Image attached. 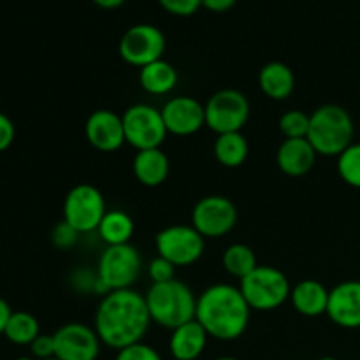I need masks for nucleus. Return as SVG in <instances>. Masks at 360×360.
<instances>
[{
	"instance_id": "1",
	"label": "nucleus",
	"mask_w": 360,
	"mask_h": 360,
	"mask_svg": "<svg viewBox=\"0 0 360 360\" xmlns=\"http://www.w3.org/2000/svg\"><path fill=\"white\" fill-rule=\"evenodd\" d=\"M151 323L144 295L134 288H125L102 297L95 311L94 329L102 345L118 352L141 343Z\"/></svg>"
},
{
	"instance_id": "2",
	"label": "nucleus",
	"mask_w": 360,
	"mask_h": 360,
	"mask_svg": "<svg viewBox=\"0 0 360 360\" xmlns=\"http://www.w3.org/2000/svg\"><path fill=\"white\" fill-rule=\"evenodd\" d=\"M250 319L252 308L234 285L214 283L197 297L195 320L213 340H238L248 329Z\"/></svg>"
},
{
	"instance_id": "3",
	"label": "nucleus",
	"mask_w": 360,
	"mask_h": 360,
	"mask_svg": "<svg viewBox=\"0 0 360 360\" xmlns=\"http://www.w3.org/2000/svg\"><path fill=\"white\" fill-rule=\"evenodd\" d=\"M144 299L151 322L164 329L174 330L183 323L195 320V294L188 285L176 278L165 283H151Z\"/></svg>"
},
{
	"instance_id": "4",
	"label": "nucleus",
	"mask_w": 360,
	"mask_h": 360,
	"mask_svg": "<svg viewBox=\"0 0 360 360\" xmlns=\"http://www.w3.org/2000/svg\"><path fill=\"white\" fill-rule=\"evenodd\" d=\"M355 125L350 112L338 104H323L309 115L308 141L322 157H340L354 144Z\"/></svg>"
},
{
	"instance_id": "5",
	"label": "nucleus",
	"mask_w": 360,
	"mask_h": 360,
	"mask_svg": "<svg viewBox=\"0 0 360 360\" xmlns=\"http://www.w3.org/2000/svg\"><path fill=\"white\" fill-rule=\"evenodd\" d=\"M239 290L252 311H274L290 299L292 285L283 271L273 266H257L239 280Z\"/></svg>"
},
{
	"instance_id": "6",
	"label": "nucleus",
	"mask_w": 360,
	"mask_h": 360,
	"mask_svg": "<svg viewBox=\"0 0 360 360\" xmlns=\"http://www.w3.org/2000/svg\"><path fill=\"white\" fill-rule=\"evenodd\" d=\"M143 271V259L134 245L105 246L97 264V278L109 292L132 288Z\"/></svg>"
},
{
	"instance_id": "7",
	"label": "nucleus",
	"mask_w": 360,
	"mask_h": 360,
	"mask_svg": "<svg viewBox=\"0 0 360 360\" xmlns=\"http://www.w3.org/2000/svg\"><path fill=\"white\" fill-rule=\"evenodd\" d=\"M105 213L108 207L104 195L90 183H81L70 188L63 200V221L79 234L97 231Z\"/></svg>"
},
{
	"instance_id": "8",
	"label": "nucleus",
	"mask_w": 360,
	"mask_h": 360,
	"mask_svg": "<svg viewBox=\"0 0 360 360\" xmlns=\"http://www.w3.org/2000/svg\"><path fill=\"white\" fill-rule=\"evenodd\" d=\"M206 109V127H210L217 136L231 132H241L248 123L250 101L243 91L225 88L218 90L204 104Z\"/></svg>"
},
{
	"instance_id": "9",
	"label": "nucleus",
	"mask_w": 360,
	"mask_h": 360,
	"mask_svg": "<svg viewBox=\"0 0 360 360\" xmlns=\"http://www.w3.org/2000/svg\"><path fill=\"white\" fill-rule=\"evenodd\" d=\"M125 141L137 151L160 148L167 137L160 109L150 104H134L122 115Z\"/></svg>"
},
{
	"instance_id": "10",
	"label": "nucleus",
	"mask_w": 360,
	"mask_h": 360,
	"mask_svg": "<svg viewBox=\"0 0 360 360\" xmlns=\"http://www.w3.org/2000/svg\"><path fill=\"white\" fill-rule=\"evenodd\" d=\"M167 41L164 32L150 23H137L127 28L118 44L122 60L129 65L143 69L157 60L164 58Z\"/></svg>"
},
{
	"instance_id": "11",
	"label": "nucleus",
	"mask_w": 360,
	"mask_h": 360,
	"mask_svg": "<svg viewBox=\"0 0 360 360\" xmlns=\"http://www.w3.org/2000/svg\"><path fill=\"white\" fill-rule=\"evenodd\" d=\"M157 253L176 267H188L202 257L206 239L190 225H169L155 238Z\"/></svg>"
},
{
	"instance_id": "12",
	"label": "nucleus",
	"mask_w": 360,
	"mask_h": 360,
	"mask_svg": "<svg viewBox=\"0 0 360 360\" xmlns=\"http://www.w3.org/2000/svg\"><path fill=\"white\" fill-rule=\"evenodd\" d=\"M238 224V207L224 195H206L192 210V227L204 239L227 236Z\"/></svg>"
},
{
	"instance_id": "13",
	"label": "nucleus",
	"mask_w": 360,
	"mask_h": 360,
	"mask_svg": "<svg viewBox=\"0 0 360 360\" xmlns=\"http://www.w3.org/2000/svg\"><path fill=\"white\" fill-rule=\"evenodd\" d=\"M55 357L60 360H97L102 341L94 327L69 322L55 334Z\"/></svg>"
},
{
	"instance_id": "14",
	"label": "nucleus",
	"mask_w": 360,
	"mask_h": 360,
	"mask_svg": "<svg viewBox=\"0 0 360 360\" xmlns=\"http://www.w3.org/2000/svg\"><path fill=\"white\" fill-rule=\"evenodd\" d=\"M162 118L169 134L179 137H188L206 127V109L204 104L188 95L169 98L164 104Z\"/></svg>"
},
{
	"instance_id": "15",
	"label": "nucleus",
	"mask_w": 360,
	"mask_h": 360,
	"mask_svg": "<svg viewBox=\"0 0 360 360\" xmlns=\"http://www.w3.org/2000/svg\"><path fill=\"white\" fill-rule=\"evenodd\" d=\"M84 134L88 143L102 153L118 151L127 143L122 115L111 109H97L91 112L84 125Z\"/></svg>"
},
{
	"instance_id": "16",
	"label": "nucleus",
	"mask_w": 360,
	"mask_h": 360,
	"mask_svg": "<svg viewBox=\"0 0 360 360\" xmlns=\"http://www.w3.org/2000/svg\"><path fill=\"white\" fill-rule=\"evenodd\" d=\"M327 316L343 329H360V281L347 280L329 290Z\"/></svg>"
},
{
	"instance_id": "17",
	"label": "nucleus",
	"mask_w": 360,
	"mask_h": 360,
	"mask_svg": "<svg viewBox=\"0 0 360 360\" xmlns=\"http://www.w3.org/2000/svg\"><path fill=\"white\" fill-rule=\"evenodd\" d=\"M319 153L308 137L302 139H285L276 151V164L283 174L290 178H301L306 176L313 167Z\"/></svg>"
},
{
	"instance_id": "18",
	"label": "nucleus",
	"mask_w": 360,
	"mask_h": 360,
	"mask_svg": "<svg viewBox=\"0 0 360 360\" xmlns=\"http://www.w3.org/2000/svg\"><path fill=\"white\" fill-rule=\"evenodd\" d=\"M207 333L197 320L176 327L169 338V352L174 360H200L207 347Z\"/></svg>"
},
{
	"instance_id": "19",
	"label": "nucleus",
	"mask_w": 360,
	"mask_h": 360,
	"mask_svg": "<svg viewBox=\"0 0 360 360\" xmlns=\"http://www.w3.org/2000/svg\"><path fill=\"white\" fill-rule=\"evenodd\" d=\"M290 302L299 315L315 319L327 313L329 290L319 280H302L292 287Z\"/></svg>"
},
{
	"instance_id": "20",
	"label": "nucleus",
	"mask_w": 360,
	"mask_h": 360,
	"mask_svg": "<svg viewBox=\"0 0 360 360\" xmlns=\"http://www.w3.org/2000/svg\"><path fill=\"white\" fill-rule=\"evenodd\" d=\"M132 171L137 181L144 186H160L167 181L171 162L160 148L137 151L132 160Z\"/></svg>"
},
{
	"instance_id": "21",
	"label": "nucleus",
	"mask_w": 360,
	"mask_h": 360,
	"mask_svg": "<svg viewBox=\"0 0 360 360\" xmlns=\"http://www.w3.org/2000/svg\"><path fill=\"white\" fill-rule=\"evenodd\" d=\"M259 86L271 101H287L295 90V74L287 63L269 62L260 69Z\"/></svg>"
},
{
	"instance_id": "22",
	"label": "nucleus",
	"mask_w": 360,
	"mask_h": 360,
	"mask_svg": "<svg viewBox=\"0 0 360 360\" xmlns=\"http://www.w3.org/2000/svg\"><path fill=\"white\" fill-rule=\"evenodd\" d=\"M178 70L164 58L139 69V84L150 95H167L178 84Z\"/></svg>"
},
{
	"instance_id": "23",
	"label": "nucleus",
	"mask_w": 360,
	"mask_h": 360,
	"mask_svg": "<svg viewBox=\"0 0 360 360\" xmlns=\"http://www.w3.org/2000/svg\"><path fill=\"white\" fill-rule=\"evenodd\" d=\"M214 158L218 164L224 167L236 169L243 165L248 158L250 153V144L248 139L243 136V132H231V134H221L217 137L213 146Z\"/></svg>"
},
{
	"instance_id": "24",
	"label": "nucleus",
	"mask_w": 360,
	"mask_h": 360,
	"mask_svg": "<svg viewBox=\"0 0 360 360\" xmlns=\"http://www.w3.org/2000/svg\"><path fill=\"white\" fill-rule=\"evenodd\" d=\"M97 232L108 246L127 245L134 236V220L125 211L111 210L104 214Z\"/></svg>"
},
{
	"instance_id": "25",
	"label": "nucleus",
	"mask_w": 360,
	"mask_h": 360,
	"mask_svg": "<svg viewBox=\"0 0 360 360\" xmlns=\"http://www.w3.org/2000/svg\"><path fill=\"white\" fill-rule=\"evenodd\" d=\"M41 334L39 320L32 313L13 311L9 322H7L4 336L7 341L18 347H30L32 341Z\"/></svg>"
},
{
	"instance_id": "26",
	"label": "nucleus",
	"mask_w": 360,
	"mask_h": 360,
	"mask_svg": "<svg viewBox=\"0 0 360 360\" xmlns=\"http://www.w3.org/2000/svg\"><path fill=\"white\" fill-rule=\"evenodd\" d=\"M221 264H224V269L238 280L248 276L259 266L255 252L243 243H234V245L229 246L221 255Z\"/></svg>"
},
{
	"instance_id": "27",
	"label": "nucleus",
	"mask_w": 360,
	"mask_h": 360,
	"mask_svg": "<svg viewBox=\"0 0 360 360\" xmlns=\"http://www.w3.org/2000/svg\"><path fill=\"white\" fill-rule=\"evenodd\" d=\"M338 174L347 185L360 188V143H354L338 157Z\"/></svg>"
},
{
	"instance_id": "28",
	"label": "nucleus",
	"mask_w": 360,
	"mask_h": 360,
	"mask_svg": "<svg viewBox=\"0 0 360 360\" xmlns=\"http://www.w3.org/2000/svg\"><path fill=\"white\" fill-rule=\"evenodd\" d=\"M278 127H280V132L283 134L285 139H302V137H308L309 115L301 111V109H292V111L281 115Z\"/></svg>"
},
{
	"instance_id": "29",
	"label": "nucleus",
	"mask_w": 360,
	"mask_h": 360,
	"mask_svg": "<svg viewBox=\"0 0 360 360\" xmlns=\"http://www.w3.org/2000/svg\"><path fill=\"white\" fill-rule=\"evenodd\" d=\"M115 360H164V359H162V355L158 354L153 347H150V345L141 341V343L130 345V347L118 350Z\"/></svg>"
},
{
	"instance_id": "30",
	"label": "nucleus",
	"mask_w": 360,
	"mask_h": 360,
	"mask_svg": "<svg viewBox=\"0 0 360 360\" xmlns=\"http://www.w3.org/2000/svg\"><path fill=\"white\" fill-rule=\"evenodd\" d=\"M148 274L151 278V283H165L176 278V266L157 255V259L148 264Z\"/></svg>"
},
{
	"instance_id": "31",
	"label": "nucleus",
	"mask_w": 360,
	"mask_h": 360,
	"mask_svg": "<svg viewBox=\"0 0 360 360\" xmlns=\"http://www.w3.org/2000/svg\"><path fill=\"white\" fill-rule=\"evenodd\" d=\"M158 4L172 16H192L202 7V0H158Z\"/></svg>"
},
{
	"instance_id": "32",
	"label": "nucleus",
	"mask_w": 360,
	"mask_h": 360,
	"mask_svg": "<svg viewBox=\"0 0 360 360\" xmlns=\"http://www.w3.org/2000/svg\"><path fill=\"white\" fill-rule=\"evenodd\" d=\"M30 354L35 360L55 359V338H53V334H39L32 341Z\"/></svg>"
},
{
	"instance_id": "33",
	"label": "nucleus",
	"mask_w": 360,
	"mask_h": 360,
	"mask_svg": "<svg viewBox=\"0 0 360 360\" xmlns=\"http://www.w3.org/2000/svg\"><path fill=\"white\" fill-rule=\"evenodd\" d=\"M77 236H79V232H77L76 229L70 227L67 221L62 220L55 229H53L51 239H53V245H55L56 248L67 250V248H72V246L76 245Z\"/></svg>"
},
{
	"instance_id": "34",
	"label": "nucleus",
	"mask_w": 360,
	"mask_h": 360,
	"mask_svg": "<svg viewBox=\"0 0 360 360\" xmlns=\"http://www.w3.org/2000/svg\"><path fill=\"white\" fill-rule=\"evenodd\" d=\"M14 137H16V129L13 120L0 111V153L9 150L11 144L14 143Z\"/></svg>"
},
{
	"instance_id": "35",
	"label": "nucleus",
	"mask_w": 360,
	"mask_h": 360,
	"mask_svg": "<svg viewBox=\"0 0 360 360\" xmlns=\"http://www.w3.org/2000/svg\"><path fill=\"white\" fill-rule=\"evenodd\" d=\"M238 0H202V7L211 13H227L236 6Z\"/></svg>"
},
{
	"instance_id": "36",
	"label": "nucleus",
	"mask_w": 360,
	"mask_h": 360,
	"mask_svg": "<svg viewBox=\"0 0 360 360\" xmlns=\"http://www.w3.org/2000/svg\"><path fill=\"white\" fill-rule=\"evenodd\" d=\"M11 315H13V309H11L9 302L0 297V336H4V330H6Z\"/></svg>"
},
{
	"instance_id": "37",
	"label": "nucleus",
	"mask_w": 360,
	"mask_h": 360,
	"mask_svg": "<svg viewBox=\"0 0 360 360\" xmlns=\"http://www.w3.org/2000/svg\"><path fill=\"white\" fill-rule=\"evenodd\" d=\"M95 6L102 7V9H116V7L123 6L127 0H91Z\"/></svg>"
},
{
	"instance_id": "38",
	"label": "nucleus",
	"mask_w": 360,
	"mask_h": 360,
	"mask_svg": "<svg viewBox=\"0 0 360 360\" xmlns=\"http://www.w3.org/2000/svg\"><path fill=\"white\" fill-rule=\"evenodd\" d=\"M214 360H239V359L238 357H231V355H225V357H218Z\"/></svg>"
},
{
	"instance_id": "39",
	"label": "nucleus",
	"mask_w": 360,
	"mask_h": 360,
	"mask_svg": "<svg viewBox=\"0 0 360 360\" xmlns=\"http://www.w3.org/2000/svg\"><path fill=\"white\" fill-rule=\"evenodd\" d=\"M319 360H340V359H336V357H320Z\"/></svg>"
},
{
	"instance_id": "40",
	"label": "nucleus",
	"mask_w": 360,
	"mask_h": 360,
	"mask_svg": "<svg viewBox=\"0 0 360 360\" xmlns=\"http://www.w3.org/2000/svg\"><path fill=\"white\" fill-rule=\"evenodd\" d=\"M16 360H35L34 357H18Z\"/></svg>"
},
{
	"instance_id": "41",
	"label": "nucleus",
	"mask_w": 360,
	"mask_h": 360,
	"mask_svg": "<svg viewBox=\"0 0 360 360\" xmlns=\"http://www.w3.org/2000/svg\"><path fill=\"white\" fill-rule=\"evenodd\" d=\"M49 360H60V359H56V357H55V359H49Z\"/></svg>"
}]
</instances>
